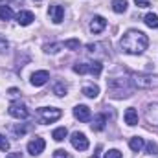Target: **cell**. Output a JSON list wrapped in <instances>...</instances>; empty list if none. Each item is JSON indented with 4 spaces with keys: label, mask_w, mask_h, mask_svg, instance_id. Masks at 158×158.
<instances>
[{
    "label": "cell",
    "mask_w": 158,
    "mask_h": 158,
    "mask_svg": "<svg viewBox=\"0 0 158 158\" xmlns=\"http://www.w3.org/2000/svg\"><path fill=\"white\" fill-rule=\"evenodd\" d=\"M145 119H147V123H151V125H158V103H153V105L147 107V110H145Z\"/></svg>",
    "instance_id": "obj_11"
},
{
    "label": "cell",
    "mask_w": 158,
    "mask_h": 158,
    "mask_svg": "<svg viewBox=\"0 0 158 158\" xmlns=\"http://www.w3.org/2000/svg\"><path fill=\"white\" fill-rule=\"evenodd\" d=\"M99 153H101V145H98V147H96V153H94L90 158H99Z\"/></svg>",
    "instance_id": "obj_34"
},
{
    "label": "cell",
    "mask_w": 158,
    "mask_h": 158,
    "mask_svg": "<svg viewBox=\"0 0 158 158\" xmlns=\"http://www.w3.org/2000/svg\"><path fill=\"white\" fill-rule=\"evenodd\" d=\"M101 70H103V64H101L99 61H96V63H90V74H92L94 77H98V76L101 74Z\"/></svg>",
    "instance_id": "obj_24"
},
{
    "label": "cell",
    "mask_w": 158,
    "mask_h": 158,
    "mask_svg": "<svg viewBox=\"0 0 158 158\" xmlns=\"http://www.w3.org/2000/svg\"><path fill=\"white\" fill-rule=\"evenodd\" d=\"M70 142H72L74 149H77V151H86L88 149V138L83 132H74L72 138H70Z\"/></svg>",
    "instance_id": "obj_6"
},
{
    "label": "cell",
    "mask_w": 158,
    "mask_h": 158,
    "mask_svg": "<svg viewBox=\"0 0 158 158\" xmlns=\"http://www.w3.org/2000/svg\"><path fill=\"white\" fill-rule=\"evenodd\" d=\"M74 72L76 74H90V63H81L74 66Z\"/></svg>",
    "instance_id": "obj_23"
},
{
    "label": "cell",
    "mask_w": 158,
    "mask_h": 158,
    "mask_svg": "<svg viewBox=\"0 0 158 158\" xmlns=\"http://www.w3.org/2000/svg\"><path fill=\"white\" fill-rule=\"evenodd\" d=\"M129 147H131L134 153H140V151L145 147V142H143V138L134 136V138H131V140H129Z\"/></svg>",
    "instance_id": "obj_16"
},
{
    "label": "cell",
    "mask_w": 158,
    "mask_h": 158,
    "mask_svg": "<svg viewBox=\"0 0 158 158\" xmlns=\"http://www.w3.org/2000/svg\"><path fill=\"white\" fill-rule=\"evenodd\" d=\"M44 147H46V142H44L42 138H35V140H31V142L28 143V153H30L31 156H37V155H40V153L44 151Z\"/></svg>",
    "instance_id": "obj_7"
},
{
    "label": "cell",
    "mask_w": 158,
    "mask_h": 158,
    "mask_svg": "<svg viewBox=\"0 0 158 158\" xmlns=\"http://www.w3.org/2000/svg\"><path fill=\"white\" fill-rule=\"evenodd\" d=\"M138 7H149L151 6V0H134Z\"/></svg>",
    "instance_id": "obj_31"
},
{
    "label": "cell",
    "mask_w": 158,
    "mask_h": 158,
    "mask_svg": "<svg viewBox=\"0 0 158 158\" xmlns=\"http://www.w3.org/2000/svg\"><path fill=\"white\" fill-rule=\"evenodd\" d=\"M53 94H55V96H59V98L66 96V86H64L63 83H57V85L53 86Z\"/></svg>",
    "instance_id": "obj_26"
},
{
    "label": "cell",
    "mask_w": 158,
    "mask_h": 158,
    "mask_svg": "<svg viewBox=\"0 0 158 158\" xmlns=\"http://www.w3.org/2000/svg\"><path fill=\"white\" fill-rule=\"evenodd\" d=\"M105 158H123V156H121V153L118 149H110V151L105 153Z\"/></svg>",
    "instance_id": "obj_29"
},
{
    "label": "cell",
    "mask_w": 158,
    "mask_h": 158,
    "mask_svg": "<svg viewBox=\"0 0 158 158\" xmlns=\"http://www.w3.org/2000/svg\"><path fill=\"white\" fill-rule=\"evenodd\" d=\"M59 48H63V42H52V44H44V52L46 53H57Z\"/></svg>",
    "instance_id": "obj_22"
},
{
    "label": "cell",
    "mask_w": 158,
    "mask_h": 158,
    "mask_svg": "<svg viewBox=\"0 0 158 158\" xmlns=\"http://www.w3.org/2000/svg\"><path fill=\"white\" fill-rule=\"evenodd\" d=\"M0 151H9V142L6 140V136L4 134H0Z\"/></svg>",
    "instance_id": "obj_28"
},
{
    "label": "cell",
    "mask_w": 158,
    "mask_h": 158,
    "mask_svg": "<svg viewBox=\"0 0 158 158\" xmlns=\"http://www.w3.org/2000/svg\"><path fill=\"white\" fill-rule=\"evenodd\" d=\"M105 26H107V20H105L101 15H96V17L92 19V22H90V31H92V33H101V31L105 30Z\"/></svg>",
    "instance_id": "obj_8"
},
{
    "label": "cell",
    "mask_w": 158,
    "mask_h": 158,
    "mask_svg": "<svg viewBox=\"0 0 158 158\" xmlns=\"http://www.w3.org/2000/svg\"><path fill=\"white\" fill-rule=\"evenodd\" d=\"M9 94H11V96H17V94H19V90H17V88H11V90H9Z\"/></svg>",
    "instance_id": "obj_35"
},
{
    "label": "cell",
    "mask_w": 158,
    "mask_h": 158,
    "mask_svg": "<svg viewBox=\"0 0 158 158\" xmlns=\"http://www.w3.org/2000/svg\"><path fill=\"white\" fill-rule=\"evenodd\" d=\"M143 22H145L149 28L156 30V28H158V15H156V13H147V15L143 17Z\"/></svg>",
    "instance_id": "obj_17"
},
{
    "label": "cell",
    "mask_w": 158,
    "mask_h": 158,
    "mask_svg": "<svg viewBox=\"0 0 158 158\" xmlns=\"http://www.w3.org/2000/svg\"><path fill=\"white\" fill-rule=\"evenodd\" d=\"M53 158H68V153H66L64 149H57V151L53 153Z\"/></svg>",
    "instance_id": "obj_30"
},
{
    "label": "cell",
    "mask_w": 158,
    "mask_h": 158,
    "mask_svg": "<svg viewBox=\"0 0 158 158\" xmlns=\"http://www.w3.org/2000/svg\"><path fill=\"white\" fill-rule=\"evenodd\" d=\"M131 85H132L131 79H110L109 81V88L114 98H129L132 92Z\"/></svg>",
    "instance_id": "obj_2"
},
{
    "label": "cell",
    "mask_w": 158,
    "mask_h": 158,
    "mask_svg": "<svg viewBox=\"0 0 158 158\" xmlns=\"http://www.w3.org/2000/svg\"><path fill=\"white\" fill-rule=\"evenodd\" d=\"M74 116H76L79 121L86 123V121H90V109H88L86 105H77V107L74 109Z\"/></svg>",
    "instance_id": "obj_9"
},
{
    "label": "cell",
    "mask_w": 158,
    "mask_h": 158,
    "mask_svg": "<svg viewBox=\"0 0 158 158\" xmlns=\"http://www.w3.org/2000/svg\"><path fill=\"white\" fill-rule=\"evenodd\" d=\"M121 50L125 53H131V55H140L145 52V48L149 46V37L143 33V31H138V30H129L119 42Z\"/></svg>",
    "instance_id": "obj_1"
},
{
    "label": "cell",
    "mask_w": 158,
    "mask_h": 158,
    "mask_svg": "<svg viewBox=\"0 0 158 158\" xmlns=\"http://www.w3.org/2000/svg\"><path fill=\"white\" fill-rule=\"evenodd\" d=\"M39 116L42 123H53L63 116V112H61V109H55V107H42L39 110Z\"/></svg>",
    "instance_id": "obj_3"
},
{
    "label": "cell",
    "mask_w": 158,
    "mask_h": 158,
    "mask_svg": "<svg viewBox=\"0 0 158 158\" xmlns=\"http://www.w3.org/2000/svg\"><path fill=\"white\" fill-rule=\"evenodd\" d=\"M66 134H68V131H66L64 127H59V129H55V131L52 132V138H53L55 142H63V140L66 138Z\"/></svg>",
    "instance_id": "obj_19"
},
{
    "label": "cell",
    "mask_w": 158,
    "mask_h": 158,
    "mask_svg": "<svg viewBox=\"0 0 158 158\" xmlns=\"http://www.w3.org/2000/svg\"><path fill=\"white\" fill-rule=\"evenodd\" d=\"M13 19V9L9 6H0V20H9Z\"/></svg>",
    "instance_id": "obj_21"
},
{
    "label": "cell",
    "mask_w": 158,
    "mask_h": 158,
    "mask_svg": "<svg viewBox=\"0 0 158 158\" xmlns=\"http://www.w3.org/2000/svg\"><path fill=\"white\" fill-rule=\"evenodd\" d=\"M7 48H9V42H7L6 39H2V37H0V52H6Z\"/></svg>",
    "instance_id": "obj_32"
},
{
    "label": "cell",
    "mask_w": 158,
    "mask_h": 158,
    "mask_svg": "<svg viewBox=\"0 0 158 158\" xmlns=\"http://www.w3.org/2000/svg\"><path fill=\"white\" fill-rule=\"evenodd\" d=\"M145 149H147L149 155H158V145L155 142H147V143H145Z\"/></svg>",
    "instance_id": "obj_27"
},
{
    "label": "cell",
    "mask_w": 158,
    "mask_h": 158,
    "mask_svg": "<svg viewBox=\"0 0 158 158\" xmlns=\"http://www.w3.org/2000/svg\"><path fill=\"white\" fill-rule=\"evenodd\" d=\"M48 13H50V19H52L55 24L63 22V19H64V9H63L61 6H50Z\"/></svg>",
    "instance_id": "obj_10"
},
{
    "label": "cell",
    "mask_w": 158,
    "mask_h": 158,
    "mask_svg": "<svg viewBox=\"0 0 158 158\" xmlns=\"http://www.w3.org/2000/svg\"><path fill=\"white\" fill-rule=\"evenodd\" d=\"M79 39H66L63 42V46L66 48V50H79Z\"/></svg>",
    "instance_id": "obj_25"
},
{
    "label": "cell",
    "mask_w": 158,
    "mask_h": 158,
    "mask_svg": "<svg viewBox=\"0 0 158 158\" xmlns=\"http://www.w3.org/2000/svg\"><path fill=\"white\" fill-rule=\"evenodd\" d=\"M9 114H11L13 118H17V119H26L28 116H30L26 105H22V103H19V101H15V103L9 105Z\"/></svg>",
    "instance_id": "obj_5"
},
{
    "label": "cell",
    "mask_w": 158,
    "mask_h": 158,
    "mask_svg": "<svg viewBox=\"0 0 158 158\" xmlns=\"http://www.w3.org/2000/svg\"><path fill=\"white\" fill-rule=\"evenodd\" d=\"M83 94H85L86 98H98V94H99V88H98L96 85H90V86H83Z\"/></svg>",
    "instance_id": "obj_20"
},
{
    "label": "cell",
    "mask_w": 158,
    "mask_h": 158,
    "mask_svg": "<svg viewBox=\"0 0 158 158\" xmlns=\"http://www.w3.org/2000/svg\"><path fill=\"white\" fill-rule=\"evenodd\" d=\"M6 158H24V156H22L20 153H9V155H7Z\"/></svg>",
    "instance_id": "obj_33"
},
{
    "label": "cell",
    "mask_w": 158,
    "mask_h": 158,
    "mask_svg": "<svg viewBox=\"0 0 158 158\" xmlns=\"http://www.w3.org/2000/svg\"><path fill=\"white\" fill-rule=\"evenodd\" d=\"M33 20H35V17H33L31 11H20V13L17 15V22H19L20 26H30Z\"/></svg>",
    "instance_id": "obj_13"
},
{
    "label": "cell",
    "mask_w": 158,
    "mask_h": 158,
    "mask_svg": "<svg viewBox=\"0 0 158 158\" xmlns=\"http://www.w3.org/2000/svg\"><path fill=\"white\" fill-rule=\"evenodd\" d=\"M112 11L114 13H125L127 11V0H112Z\"/></svg>",
    "instance_id": "obj_18"
},
{
    "label": "cell",
    "mask_w": 158,
    "mask_h": 158,
    "mask_svg": "<svg viewBox=\"0 0 158 158\" xmlns=\"http://www.w3.org/2000/svg\"><path fill=\"white\" fill-rule=\"evenodd\" d=\"M105 123H107V116L105 114H98V116H94L90 127H92V131H103L105 129Z\"/></svg>",
    "instance_id": "obj_15"
},
{
    "label": "cell",
    "mask_w": 158,
    "mask_h": 158,
    "mask_svg": "<svg viewBox=\"0 0 158 158\" xmlns=\"http://www.w3.org/2000/svg\"><path fill=\"white\" fill-rule=\"evenodd\" d=\"M125 123H127V125H131V127L138 125V112H136V109L129 107V109L125 110Z\"/></svg>",
    "instance_id": "obj_14"
},
{
    "label": "cell",
    "mask_w": 158,
    "mask_h": 158,
    "mask_svg": "<svg viewBox=\"0 0 158 158\" xmlns=\"http://www.w3.org/2000/svg\"><path fill=\"white\" fill-rule=\"evenodd\" d=\"M48 79H50V74L46 70H39V72H35L31 76V85L33 86H42V85H46Z\"/></svg>",
    "instance_id": "obj_12"
},
{
    "label": "cell",
    "mask_w": 158,
    "mask_h": 158,
    "mask_svg": "<svg viewBox=\"0 0 158 158\" xmlns=\"http://www.w3.org/2000/svg\"><path fill=\"white\" fill-rule=\"evenodd\" d=\"M131 83H132V86H138V88H151V86L156 85L155 77H151V76H142V74H132V76H131Z\"/></svg>",
    "instance_id": "obj_4"
}]
</instances>
